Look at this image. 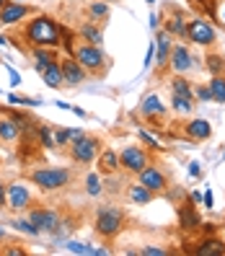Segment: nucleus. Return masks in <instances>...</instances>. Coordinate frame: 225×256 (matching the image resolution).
I'll return each instance as SVG.
<instances>
[{"label":"nucleus","mask_w":225,"mask_h":256,"mask_svg":"<svg viewBox=\"0 0 225 256\" xmlns=\"http://www.w3.org/2000/svg\"><path fill=\"white\" fill-rule=\"evenodd\" d=\"M24 36L34 44V47H60V42H65V32L62 26H57L54 18L50 16H36L32 24L26 26Z\"/></svg>","instance_id":"nucleus-1"},{"label":"nucleus","mask_w":225,"mask_h":256,"mask_svg":"<svg viewBox=\"0 0 225 256\" xmlns=\"http://www.w3.org/2000/svg\"><path fill=\"white\" fill-rule=\"evenodd\" d=\"M122 228H124V212H122V210L112 207V204L98 207V212H96V233L98 236L114 238V236H119Z\"/></svg>","instance_id":"nucleus-2"},{"label":"nucleus","mask_w":225,"mask_h":256,"mask_svg":"<svg viewBox=\"0 0 225 256\" xmlns=\"http://www.w3.org/2000/svg\"><path fill=\"white\" fill-rule=\"evenodd\" d=\"M72 57L78 60V62L88 70V72H98L104 68V62H106V54H104V50L98 47V44H72Z\"/></svg>","instance_id":"nucleus-3"},{"label":"nucleus","mask_w":225,"mask_h":256,"mask_svg":"<svg viewBox=\"0 0 225 256\" xmlns=\"http://www.w3.org/2000/svg\"><path fill=\"white\" fill-rule=\"evenodd\" d=\"M32 182L42 192H54L70 184V171L68 168H36L32 171Z\"/></svg>","instance_id":"nucleus-4"},{"label":"nucleus","mask_w":225,"mask_h":256,"mask_svg":"<svg viewBox=\"0 0 225 256\" xmlns=\"http://www.w3.org/2000/svg\"><path fill=\"white\" fill-rule=\"evenodd\" d=\"M186 39L194 42V44H200V47H212L215 39H218V32H215V26L204 21V18H192L186 24Z\"/></svg>","instance_id":"nucleus-5"},{"label":"nucleus","mask_w":225,"mask_h":256,"mask_svg":"<svg viewBox=\"0 0 225 256\" xmlns=\"http://www.w3.org/2000/svg\"><path fill=\"white\" fill-rule=\"evenodd\" d=\"M119 163H122V168L130 171V174H140L142 168L150 166V156L145 148H138V145H127L122 153H119Z\"/></svg>","instance_id":"nucleus-6"},{"label":"nucleus","mask_w":225,"mask_h":256,"mask_svg":"<svg viewBox=\"0 0 225 256\" xmlns=\"http://www.w3.org/2000/svg\"><path fill=\"white\" fill-rule=\"evenodd\" d=\"M101 153V145L96 138H88V134H83L80 140H75L70 145V158L75 163H94Z\"/></svg>","instance_id":"nucleus-7"},{"label":"nucleus","mask_w":225,"mask_h":256,"mask_svg":"<svg viewBox=\"0 0 225 256\" xmlns=\"http://www.w3.org/2000/svg\"><path fill=\"white\" fill-rule=\"evenodd\" d=\"M28 220L39 228V233H54L60 228V222H62L57 210H32V212H28Z\"/></svg>","instance_id":"nucleus-8"},{"label":"nucleus","mask_w":225,"mask_h":256,"mask_svg":"<svg viewBox=\"0 0 225 256\" xmlns=\"http://www.w3.org/2000/svg\"><path fill=\"white\" fill-rule=\"evenodd\" d=\"M28 202H32V192H28L24 184L13 182V184L6 186V207H10V210H26Z\"/></svg>","instance_id":"nucleus-9"},{"label":"nucleus","mask_w":225,"mask_h":256,"mask_svg":"<svg viewBox=\"0 0 225 256\" xmlns=\"http://www.w3.org/2000/svg\"><path fill=\"white\" fill-rule=\"evenodd\" d=\"M168 65L176 75H184L194 68V57L189 52V47H184V44H174V50H171V60H168Z\"/></svg>","instance_id":"nucleus-10"},{"label":"nucleus","mask_w":225,"mask_h":256,"mask_svg":"<svg viewBox=\"0 0 225 256\" xmlns=\"http://www.w3.org/2000/svg\"><path fill=\"white\" fill-rule=\"evenodd\" d=\"M140 178L138 182L142 184V186H148L150 192H156V194H160V192H166V174H163L160 168H156V166H148V168H142L140 174H138Z\"/></svg>","instance_id":"nucleus-11"},{"label":"nucleus","mask_w":225,"mask_h":256,"mask_svg":"<svg viewBox=\"0 0 225 256\" xmlns=\"http://www.w3.org/2000/svg\"><path fill=\"white\" fill-rule=\"evenodd\" d=\"M156 62L160 68H166L168 65V60H171V50H174V44H171V34L166 32V28H158V34H156Z\"/></svg>","instance_id":"nucleus-12"},{"label":"nucleus","mask_w":225,"mask_h":256,"mask_svg":"<svg viewBox=\"0 0 225 256\" xmlns=\"http://www.w3.org/2000/svg\"><path fill=\"white\" fill-rule=\"evenodd\" d=\"M62 75H65V83H70V86H80L83 80H86V68L78 62L75 57H68V60H62Z\"/></svg>","instance_id":"nucleus-13"},{"label":"nucleus","mask_w":225,"mask_h":256,"mask_svg":"<svg viewBox=\"0 0 225 256\" xmlns=\"http://www.w3.org/2000/svg\"><path fill=\"white\" fill-rule=\"evenodd\" d=\"M26 16H28V8L24 3H13V0H10V3H6L3 8H0V24H6V26L18 24Z\"/></svg>","instance_id":"nucleus-14"},{"label":"nucleus","mask_w":225,"mask_h":256,"mask_svg":"<svg viewBox=\"0 0 225 256\" xmlns=\"http://www.w3.org/2000/svg\"><path fill=\"white\" fill-rule=\"evenodd\" d=\"M140 114L142 116H163L166 114V104L160 101V96H156V94H148L142 101H140Z\"/></svg>","instance_id":"nucleus-15"},{"label":"nucleus","mask_w":225,"mask_h":256,"mask_svg":"<svg viewBox=\"0 0 225 256\" xmlns=\"http://www.w3.org/2000/svg\"><path fill=\"white\" fill-rule=\"evenodd\" d=\"M184 132H186V138L202 142V140H207L210 134H212V124H210L207 119H192V122H186Z\"/></svg>","instance_id":"nucleus-16"},{"label":"nucleus","mask_w":225,"mask_h":256,"mask_svg":"<svg viewBox=\"0 0 225 256\" xmlns=\"http://www.w3.org/2000/svg\"><path fill=\"white\" fill-rule=\"evenodd\" d=\"M127 197H130L132 204H150V202L156 200V192H150L148 186H142V184L138 182V184H132V186L127 189Z\"/></svg>","instance_id":"nucleus-17"},{"label":"nucleus","mask_w":225,"mask_h":256,"mask_svg":"<svg viewBox=\"0 0 225 256\" xmlns=\"http://www.w3.org/2000/svg\"><path fill=\"white\" fill-rule=\"evenodd\" d=\"M32 60H34L36 72H42L44 68H50L52 62H57V57H54L52 47H34V50H32Z\"/></svg>","instance_id":"nucleus-18"},{"label":"nucleus","mask_w":225,"mask_h":256,"mask_svg":"<svg viewBox=\"0 0 225 256\" xmlns=\"http://www.w3.org/2000/svg\"><path fill=\"white\" fill-rule=\"evenodd\" d=\"M21 138V124L16 122L13 116L8 119H0V140L3 142H16Z\"/></svg>","instance_id":"nucleus-19"},{"label":"nucleus","mask_w":225,"mask_h":256,"mask_svg":"<svg viewBox=\"0 0 225 256\" xmlns=\"http://www.w3.org/2000/svg\"><path fill=\"white\" fill-rule=\"evenodd\" d=\"M194 254H197V256H222L225 254V244L220 238H204Z\"/></svg>","instance_id":"nucleus-20"},{"label":"nucleus","mask_w":225,"mask_h":256,"mask_svg":"<svg viewBox=\"0 0 225 256\" xmlns=\"http://www.w3.org/2000/svg\"><path fill=\"white\" fill-rule=\"evenodd\" d=\"M42 78H44V83H47L50 88H60V83H65V75H62V65L60 62H52L50 68H44L42 72Z\"/></svg>","instance_id":"nucleus-21"},{"label":"nucleus","mask_w":225,"mask_h":256,"mask_svg":"<svg viewBox=\"0 0 225 256\" xmlns=\"http://www.w3.org/2000/svg\"><path fill=\"white\" fill-rule=\"evenodd\" d=\"M178 225H182L184 230H194V228H200V225H202V220H200L197 212H194V207L184 204L182 210H178Z\"/></svg>","instance_id":"nucleus-22"},{"label":"nucleus","mask_w":225,"mask_h":256,"mask_svg":"<svg viewBox=\"0 0 225 256\" xmlns=\"http://www.w3.org/2000/svg\"><path fill=\"white\" fill-rule=\"evenodd\" d=\"M166 32L171 36H178V39H186V21H184V13L176 10L174 16L166 21Z\"/></svg>","instance_id":"nucleus-23"},{"label":"nucleus","mask_w":225,"mask_h":256,"mask_svg":"<svg viewBox=\"0 0 225 256\" xmlns=\"http://www.w3.org/2000/svg\"><path fill=\"white\" fill-rule=\"evenodd\" d=\"M119 153L116 150H104V153H98V168L101 174H114L119 168Z\"/></svg>","instance_id":"nucleus-24"},{"label":"nucleus","mask_w":225,"mask_h":256,"mask_svg":"<svg viewBox=\"0 0 225 256\" xmlns=\"http://www.w3.org/2000/svg\"><path fill=\"white\" fill-rule=\"evenodd\" d=\"M36 134H39L42 148H47V150L60 148V145H57V127H52V124H42V127L36 130Z\"/></svg>","instance_id":"nucleus-25"},{"label":"nucleus","mask_w":225,"mask_h":256,"mask_svg":"<svg viewBox=\"0 0 225 256\" xmlns=\"http://www.w3.org/2000/svg\"><path fill=\"white\" fill-rule=\"evenodd\" d=\"M207 86H210V91H212V101L225 104V75H212Z\"/></svg>","instance_id":"nucleus-26"},{"label":"nucleus","mask_w":225,"mask_h":256,"mask_svg":"<svg viewBox=\"0 0 225 256\" xmlns=\"http://www.w3.org/2000/svg\"><path fill=\"white\" fill-rule=\"evenodd\" d=\"M78 34H80V36H86L91 44H98V47H101V42H104V34H101V28H98L96 24H80Z\"/></svg>","instance_id":"nucleus-27"},{"label":"nucleus","mask_w":225,"mask_h":256,"mask_svg":"<svg viewBox=\"0 0 225 256\" xmlns=\"http://www.w3.org/2000/svg\"><path fill=\"white\" fill-rule=\"evenodd\" d=\"M171 91L178 94V96H186V98L194 96V88L189 86V80H184V75H176V78L171 80Z\"/></svg>","instance_id":"nucleus-28"},{"label":"nucleus","mask_w":225,"mask_h":256,"mask_svg":"<svg viewBox=\"0 0 225 256\" xmlns=\"http://www.w3.org/2000/svg\"><path fill=\"white\" fill-rule=\"evenodd\" d=\"M171 106H174V112H176V114H189L194 104H192V98H186V96L174 94V96H171Z\"/></svg>","instance_id":"nucleus-29"},{"label":"nucleus","mask_w":225,"mask_h":256,"mask_svg":"<svg viewBox=\"0 0 225 256\" xmlns=\"http://www.w3.org/2000/svg\"><path fill=\"white\" fill-rule=\"evenodd\" d=\"M204 68L212 75H222L225 72V60L220 54H210V57H204Z\"/></svg>","instance_id":"nucleus-30"},{"label":"nucleus","mask_w":225,"mask_h":256,"mask_svg":"<svg viewBox=\"0 0 225 256\" xmlns=\"http://www.w3.org/2000/svg\"><path fill=\"white\" fill-rule=\"evenodd\" d=\"M101 189H104L101 176L98 174H88V178H86V194H88V197H98Z\"/></svg>","instance_id":"nucleus-31"},{"label":"nucleus","mask_w":225,"mask_h":256,"mask_svg":"<svg viewBox=\"0 0 225 256\" xmlns=\"http://www.w3.org/2000/svg\"><path fill=\"white\" fill-rule=\"evenodd\" d=\"M10 225H13L16 230L26 233V236H42V233H39V228H36V225H34L32 220H21V218H18V220H13Z\"/></svg>","instance_id":"nucleus-32"},{"label":"nucleus","mask_w":225,"mask_h":256,"mask_svg":"<svg viewBox=\"0 0 225 256\" xmlns=\"http://www.w3.org/2000/svg\"><path fill=\"white\" fill-rule=\"evenodd\" d=\"M8 104L10 106H42V98H24V96H16V94H10L8 96Z\"/></svg>","instance_id":"nucleus-33"},{"label":"nucleus","mask_w":225,"mask_h":256,"mask_svg":"<svg viewBox=\"0 0 225 256\" xmlns=\"http://www.w3.org/2000/svg\"><path fill=\"white\" fill-rule=\"evenodd\" d=\"M65 248L70 254H80V256H91V246L80 244V240H65Z\"/></svg>","instance_id":"nucleus-34"},{"label":"nucleus","mask_w":225,"mask_h":256,"mask_svg":"<svg viewBox=\"0 0 225 256\" xmlns=\"http://www.w3.org/2000/svg\"><path fill=\"white\" fill-rule=\"evenodd\" d=\"M138 138L142 140V145H145V148H150V150H160V142H158V140H156L148 130H142V127H140V130H138Z\"/></svg>","instance_id":"nucleus-35"},{"label":"nucleus","mask_w":225,"mask_h":256,"mask_svg":"<svg viewBox=\"0 0 225 256\" xmlns=\"http://www.w3.org/2000/svg\"><path fill=\"white\" fill-rule=\"evenodd\" d=\"M91 16L94 18H104V16H109V6H106V0H96V3H91Z\"/></svg>","instance_id":"nucleus-36"},{"label":"nucleus","mask_w":225,"mask_h":256,"mask_svg":"<svg viewBox=\"0 0 225 256\" xmlns=\"http://www.w3.org/2000/svg\"><path fill=\"white\" fill-rule=\"evenodd\" d=\"M138 254H142V256H168V248H160V246H142Z\"/></svg>","instance_id":"nucleus-37"},{"label":"nucleus","mask_w":225,"mask_h":256,"mask_svg":"<svg viewBox=\"0 0 225 256\" xmlns=\"http://www.w3.org/2000/svg\"><path fill=\"white\" fill-rule=\"evenodd\" d=\"M194 96H197L200 101H212V91H210V86H197V88H194Z\"/></svg>","instance_id":"nucleus-38"},{"label":"nucleus","mask_w":225,"mask_h":256,"mask_svg":"<svg viewBox=\"0 0 225 256\" xmlns=\"http://www.w3.org/2000/svg\"><path fill=\"white\" fill-rule=\"evenodd\" d=\"M57 145H60V148L70 145V132H68V127H60V130H57Z\"/></svg>","instance_id":"nucleus-39"},{"label":"nucleus","mask_w":225,"mask_h":256,"mask_svg":"<svg viewBox=\"0 0 225 256\" xmlns=\"http://www.w3.org/2000/svg\"><path fill=\"white\" fill-rule=\"evenodd\" d=\"M189 176H192V178H200V176H202V166H200V160H192V163H189Z\"/></svg>","instance_id":"nucleus-40"},{"label":"nucleus","mask_w":225,"mask_h":256,"mask_svg":"<svg viewBox=\"0 0 225 256\" xmlns=\"http://www.w3.org/2000/svg\"><path fill=\"white\" fill-rule=\"evenodd\" d=\"M202 204H204L207 210H212V207H215V194H212V189H204V200H202Z\"/></svg>","instance_id":"nucleus-41"},{"label":"nucleus","mask_w":225,"mask_h":256,"mask_svg":"<svg viewBox=\"0 0 225 256\" xmlns=\"http://www.w3.org/2000/svg\"><path fill=\"white\" fill-rule=\"evenodd\" d=\"M68 132H70V145H72L75 140H80L83 134H86V132H83V130H78V127H68Z\"/></svg>","instance_id":"nucleus-42"},{"label":"nucleus","mask_w":225,"mask_h":256,"mask_svg":"<svg viewBox=\"0 0 225 256\" xmlns=\"http://www.w3.org/2000/svg\"><path fill=\"white\" fill-rule=\"evenodd\" d=\"M6 68H8V75H10V86H18L21 83V72H16L10 65H6Z\"/></svg>","instance_id":"nucleus-43"},{"label":"nucleus","mask_w":225,"mask_h":256,"mask_svg":"<svg viewBox=\"0 0 225 256\" xmlns=\"http://www.w3.org/2000/svg\"><path fill=\"white\" fill-rule=\"evenodd\" d=\"M150 28H156V32H158V28H160V16H158V13H150Z\"/></svg>","instance_id":"nucleus-44"},{"label":"nucleus","mask_w":225,"mask_h":256,"mask_svg":"<svg viewBox=\"0 0 225 256\" xmlns=\"http://www.w3.org/2000/svg\"><path fill=\"white\" fill-rule=\"evenodd\" d=\"M202 200H204L202 192H192V202H194V204H202Z\"/></svg>","instance_id":"nucleus-45"},{"label":"nucleus","mask_w":225,"mask_h":256,"mask_svg":"<svg viewBox=\"0 0 225 256\" xmlns=\"http://www.w3.org/2000/svg\"><path fill=\"white\" fill-rule=\"evenodd\" d=\"M3 254H8V256H24V248H6Z\"/></svg>","instance_id":"nucleus-46"},{"label":"nucleus","mask_w":225,"mask_h":256,"mask_svg":"<svg viewBox=\"0 0 225 256\" xmlns=\"http://www.w3.org/2000/svg\"><path fill=\"white\" fill-rule=\"evenodd\" d=\"M0 207H6V184L0 182Z\"/></svg>","instance_id":"nucleus-47"},{"label":"nucleus","mask_w":225,"mask_h":256,"mask_svg":"<svg viewBox=\"0 0 225 256\" xmlns=\"http://www.w3.org/2000/svg\"><path fill=\"white\" fill-rule=\"evenodd\" d=\"M72 114H75V116H80V119H83V116H86V112H83V109H80V106H72Z\"/></svg>","instance_id":"nucleus-48"},{"label":"nucleus","mask_w":225,"mask_h":256,"mask_svg":"<svg viewBox=\"0 0 225 256\" xmlns=\"http://www.w3.org/2000/svg\"><path fill=\"white\" fill-rule=\"evenodd\" d=\"M57 106H60V109H68V112H72V106H70V104H65V101H57Z\"/></svg>","instance_id":"nucleus-49"},{"label":"nucleus","mask_w":225,"mask_h":256,"mask_svg":"<svg viewBox=\"0 0 225 256\" xmlns=\"http://www.w3.org/2000/svg\"><path fill=\"white\" fill-rule=\"evenodd\" d=\"M218 13H220V21H222V24H225V3H222V6H220V10H218Z\"/></svg>","instance_id":"nucleus-50"},{"label":"nucleus","mask_w":225,"mask_h":256,"mask_svg":"<svg viewBox=\"0 0 225 256\" xmlns=\"http://www.w3.org/2000/svg\"><path fill=\"white\" fill-rule=\"evenodd\" d=\"M8 44V36H0V47H6Z\"/></svg>","instance_id":"nucleus-51"},{"label":"nucleus","mask_w":225,"mask_h":256,"mask_svg":"<svg viewBox=\"0 0 225 256\" xmlns=\"http://www.w3.org/2000/svg\"><path fill=\"white\" fill-rule=\"evenodd\" d=\"M145 3H148V6H153V3H156V0H145Z\"/></svg>","instance_id":"nucleus-52"},{"label":"nucleus","mask_w":225,"mask_h":256,"mask_svg":"<svg viewBox=\"0 0 225 256\" xmlns=\"http://www.w3.org/2000/svg\"><path fill=\"white\" fill-rule=\"evenodd\" d=\"M3 236H6V233H3V228H0V240H3Z\"/></svg>","instance_id":"nucleus-53"},{"label":"nucleus","mask_w":225,"mask_h":256,"mask_svg":"<svg viewBox=\"0 0 225 256\" xmlns=\"http://www.w3.org/2000/svg\"><path fill=\"white\" fill-rule=\"evenodd\" d=\"M3 6H6V0H0V8H3Z\"/></svg>","instance_id":"nucleus-54"},{"label":"nucleus","mask_w":225,"mask_h":256,"mask_svg":"<svg viewBox=\"0 0 225 256\" xmlns=\"http://www.w3.org/2000/svg\"><path fill=\"white\" fill-rule=\"evenodd\" d=\"M13 3H24V0H13Z\"/></svg>","instance_id":"nucleus-55"},{"label":"nucleus","mask_w":225,"mask_h":256,"mask_svg":"<svg viewBox=\"0 0 225 256\" xmlns=\"http://www.w3.org/2000/svg\"><path fill=\"white\" fill-rule=\"evenodd\" d=\"M106 3H116V0H106Z\"/></svg>","instance_id":"nucleus-56"},{"label":"nucleus","mask_w":225,"mask_h":256,"mask_svg":"<svg viewBox=\"0 0 225 256\" xmlns=\"http://www.w3.org/2000/svg\"><path fill=\"white\" fill-rule=\"evenodd\" d=\"M222 158H225V150H222Z\"/></svg>","instance_id":"nucleus-57"},{"label":"nucleus","mask_w":225,"mask_h":256,"mask_svg":"<svg viewBox=\"0 0 225 256\" xmlns=\"http://www.w3.org/2000/svg\"><path fill=\"white\" fill-rule=\"evenodd\" d=\"M0 94H3V91H0Z\"/></svg>","instance_id":"nucleus-58"}]
</instances>
